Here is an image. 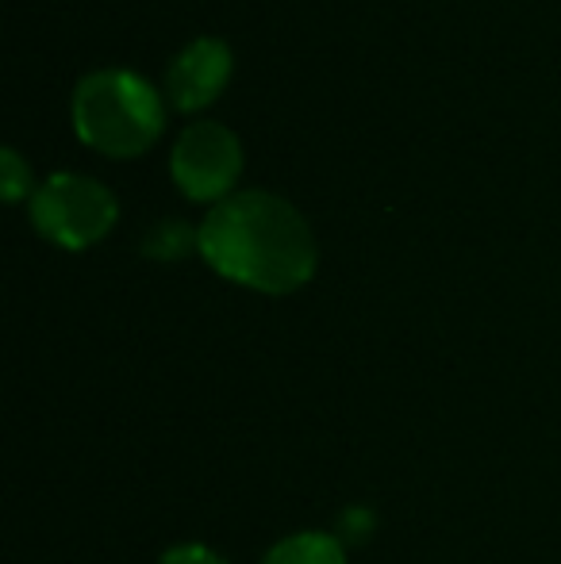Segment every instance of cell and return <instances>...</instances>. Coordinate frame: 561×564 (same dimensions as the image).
<instances>
[{
  "mask_svg": "<svg viewBox=\"0 0 561 564\" xmlns=\"http://www.w3.org/2000/svg\"><path fill=\"white\" fill-rule=\"evenodd\" d=\"M204 261L258 292H292L315 273V238L289 200L262 188L224 196L196 230Z\"/></svg>",
  "mask_w": 561,
  "mask_h": 564,
  "instance_id": "6da1fadb",
  "label": "cell"
},
{
  "mask_svg": "<svg viewBox=\"0 0 561 564\" xmlns=\"http://www.w3.org/2000/svg\"><path fill=\"white\" fill-rule=\"evenodd\" d=\"M165 116L154 85L131 69H97L74 89V127L89 147L112 158H136L158 139Z\"/></svg>",
  "mask_w": 561,
  "mask_h": 564,
  "instance_id": "7a4b0ae2",
  "label": "cell"
},
{
  "mask_svg": "<svg viewBox=\"0 0 561 564\" xmlns=\"http://www.w3.org/2000/svg\"><path fill=\"white\" fill-rule=\"evenodd\" d=\"M31 224L66 250L100 242L116 224V196L82 173H54L31 196Z\"/></svg>",
  "mask_w": 561,
  "mask_h": 564,
  "instance_id": "3957f363",
  "label": "cell"
},
{
  "mask_svg": "<svg viewBox=\"0 0 561 564\" xmlns=\"http://www.w3.org/2000/svg\"><path fill=\"white\" fill-rule=\"evenodd\" d=\"M170 170L188 200H224L242 170V147L231 127L216 119H196L173 142Z\"/></svg>",
  "mask_w": 561,
  "mask_h": 564,
  "instance_id": "277c9868",
  "label": "cell"
},
{
  "mask_svg": "<svg viewBox=\"0 0 561 564\" xmlns=\"http://www.w3.org/2000/svg\"><path fill=\"white\" fill-rule=\"evenodd\" d=\"M227 77H231V51L224 39H196L165 69V93H170L173 108L181 112H196V108L212 105L224 93Z\"/></svg>",
  "mask_w": 561,
  "mask_h": 564,
  "instance_id": "5b68a950",
  "label": "cell"
},
{
  "mask_svg": "<svg viewBox=\"0 0 561 564\" xmlns=\"http://www.w3.org/2000/svg\"><path fill=\"white\" fill-rule=\"evenodd\" d=\"M262 564H346L343 545L327 534H292L273 545Z\"/></svg>",
  "mask_w": 561,
  "mask_h": 564,
  "instance_id": "8992f818",
  "label": "cell"
},
{
  "mask_svg": "<svg viewBox=\"0 0 561 564\" xmlns=\"http://www.w3.org/2000/svg\"><path fill=\"white\" fill-rule=\"evenodd\" d=\"M0 188H4L8 200H20V196L31 193V165L12 147L0 150Z\"/></svg>",
  "mask_w": 561,
  "mask_h": 564,
  "instance_id": "52a82bcc",
  "label": "cell"
},
{
  "mask_svg": "<svg viewBox=\"0 0 561 564\" xmlns=\"http://www.w3.org/2000/svg\"><path fill=\"white\" fill-rule=\"evenodd\" d=\"M162 564H227V561L216 557L212 550H204V545H177V550L165 553Z\"/></svg>",
  "mask_w": 561,
  "mask_h": 564,
  "instance_id": "ba28073f",
  "label": "cell"
}]
</instances>
